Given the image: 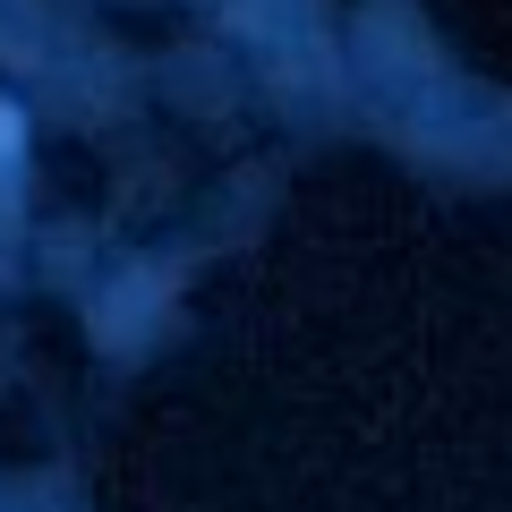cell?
<instances>
[{
  "instance_id": "obj_1",
  "label": "cell",
  "mask_w": 512,
  "mask_h": 512,
  "mask_svg": "<svg viewBox=\"0 0 512 512\" xmlns=\"http://www.w3.org/2000/svg\"><path fill=\"white\" fill-rule=\"evenodd\" d=\"M0 163H18V111L0 103Z\"/></svg>"
}]
</instances>
